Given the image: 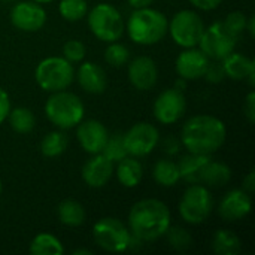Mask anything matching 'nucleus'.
Segmentation results:
<instances>
[{
    "mask_svg": "<svg viewBox=\"0 0 255 255\" xmlns=\"http://www.w3.org/2000/svg\"><path fill=\"white\" fill-rule=\"evenodd\" d=\"M170 223V209L158 199L139 200L128 212V230L140 242H152L164 236Z\"/></svg>",
    "mask_w": 255,
    "mask_h": 255,
    "instance_id": "nucleus-1",
    "label": "nucleus"
},
{
    "mask_svg": "<svg viewBox=\"0 0 255 255\" xmlns=\"http://www.w3.org/2000/svg\"><path fill=\"white\" fill-rule=\"evenodd\" d=\"M227 128L214 115H196L190 118L181 133V143L188 152L212 155L226 142Z\"/></svg>",
    "mask_w": 255,
    "mask_h": 255,
    "instance_id": "nucleus-2",
    "label": "nucleus"
},
{
    "mask_svg": "<svg viewBox=\"0 0 255 255\" xmlns=\"http://www.w3.org/2000/svg\"><path fill=\"white\" fill-rule=\"evenodd\" d=\"M169 21L166 15L152 7L134 9L127 19L126 30L130 39L139 45H154L167 33Z\"/></svg>",
    "mask_w": 255,
    "mask_h": 255,
    "instance_id": "nucleus-3",
    "label": "nucleus"
},
{
    "mask_svg": "<svg viewBox=\"0 0 255 255\" xmlns=\"http://www.w3.org/2000/svg\"><path fill=\"white\" fill-rule=\"evenodd\" d=\"M46 118L58 128L67 130L76 127L85 115V108L82 100L66 90L51 93L45 103Z\"/></svg>",
    "mask_w": 255,
    "mask_h": 255,
    "instance_id": "nucleus-4",
    "label": "nucleus"
},
{
    "mask_svg": "<svg viewBox=\"0 0 255 255\" xmlns=\"http://www.w3.org/2000/svg\"><path fill=\"white\" fill-rule=\"evenodd\" d=\"M34 79L43 91H61L73 82L75 67L64 57H46L36 66Z\"/></svg>",
    "mask_w": 255,
    "mask_h": 255,
    "instance_id": "nucleus-5",
    "label": "nucleus"
},
{
    "mask_svg": "<svg viewBox=\"0 0 255 255\" xmlns=\"http://www.w3.org/2000/svg\"><path fill=\"white\" fill-rule=\"evenodd\" d=\"M88 27L97 39L108 43L121 39L126 30L123 15L109 3H99L88 10Z\"/></svg>",
    "mask_w": 255,
    "mask_h": 255,
    "instance_id": "nucleus-6",
    "label": "nucleus"
},
{
    "mask_svg": "<svg viewBox=\"0 0 255 255\" xmlns=\"http://www.w3.org/2000/svg\"><path fill=\"white\" fill-rule=\"evenodd\" d=\"M94 242L106 253H124L130 247L131 233L118 218L106 217L99 220L93 227Z\"/></svg>",
    "mask_w": 255,
    "mask_h": 255,
    "instance_id": "nucleus-7",
    "label": "nucleus"
},
{
    "mask_svg": "<svg viewBox=\"0 0 255 255\" xmlns=\"http://www.w3.org/2000/svg\"><path fill=\"white\" fill-rule=\"evenodd\" d=\"M214 208V200L211 191L203 184H191L181 202H179V214L182 220L188 224H202L205 223Z\"/></svg>",
    "mask_w": 255,
    "mask_h": 255,
    "instance_id": "nucleus-8",
    "label": "nucleus"
},
{
    "mask_svg": "<svg viewBox=\"0 0 255 255\" xmlns=\"http://www.w3.org/2000/svg\"><path fill=\"white\" fill-rule=\"evenodd\" d=\"M203 30H205L203 19L197 12L190 9H184L175 13L173 18L169 21V27H167V31L170 33L172 39L176 42V45L182 48L197 46L203 34Z\"/></svg>",
    "mask_w": 255,
    "mask_h": 255,
    "instance_id": "nucleus-9",
    "label": "nucleus"
},
{
    "mask_svg": "<svg viewBox=\"0 0 255 255\" xmlns=\"http://www.w3.org/2000/svg\"><path fill=\"white\" fill-rule=\"evenodd\" d=\"M238 36H235L223 21L214 22L209 27H205L203 34L199 42V48L209 60L221 61L229 54H232L238 43Z\"/></svg>",
    "mask_w": 255,
    "mask_h": 255,
    "instance_id": "nucleus-10",
    "label": "nucleus"
},
{
    "mask_svg": "<svg viewBox=\"0 0 255 255\" xmlns=\"http://www.w3.org/2000/svg\"><path fill=\"white\" fill-rule=\"evenodd\" d=\"M123 139L128 155L145 157L157 148L160 142V133L157 127L149 123H137L131 126L126 134H123Z\"/></svg>",
    "mask_w": 255,
    "mask_h": 255,
    "instance_id": "nucleus-11",
    "label": "nucleus"
},
{
    "mask_svg": "<svg viewBox=\"0 0 255 255\" xmlns=\"http://www.w3.org/2000/svg\"><path fill=\"white\" fill-rule=\"evenodd\" d=\"M187 109V100L179 88H167L154 102V117L158 123L169 126L178 123Z\"/></svg>",
    "mask_w": 255,
    "mask_h": 255,
    "instance_id": "nucleus-12",
    "label": "nucleus"
},
{
    "mask_svg": "<svg viewBox=\"0 0 255 255\" xmlns=\"http://www.w3.org/2000/svg\"><path fill=\"white\" fill-rule=\"evenodd\" d=\"M10 22L21 31H37L46 22V12L36 1H19L10 10Z\"/></svg>",
    "mask_w": 255,
    "mask_h": 255,
    "instance_id": "nucleus-13",
    "label": "nucleus"
},
{
    "mask_svg": "<svg viewBox=\"0 0 255 255\" xmlns=\"http://www.w3.org/2000/svg\"><path fill=\"white\" fill-rule=\"evenodd\" d=\"M209 61L211 60L203 54L200 48H184V51L176 58L175 69L181 79L194 81L203 78Z\"/></svg>",
    "mask_w": 255,
    "mask_h": 255,
    "instance_id": "nucleus-14",
    "label": "nucleus"
},
{
    "mask_svg": "<svg viewBox=\"0 0 255 255\" xmlns=\"http://www.w3.org/2000/svg\"><path fill=\"white\" fill-rule=\"evenodd\" d=\"M76 137L81 148L94 155L103 151L105 143L109 137L108 128L97 120H82L76 128Z\"/></svg>",
    "mask_w": 255,
    "mask_h": 255,
    "instance_id": "nucleus-15",
    "label": "nucleus"
},
{
    "mask_svg": "<svg viewBox=\"0 0 255 255\" xmlns=\"http://www.w3.org/2000/svg\"><path fill=\"white\" fill-rule=\"evenodd\" d=\"M253 209L251 194L244 190H232L229 191L220 202L218 214L224 221L235 223L245 218Z\"/></svg>",
    "mask_w": 255,
    "mask_h": 255,
    "instance_id": "nucleus-16",
    "label": "nucleus"
},
{
    "mask_svg": "<svg viewBox=\"0 0 255 255\" xmlns=\"http://www.w3.org/2000/svg\"><path fill=\"white\" fill-rule=\"evenodd\" d=\"M128 79L131 85L140 91L151 90L158 79V67L151 57L140 55L128 64Z\"/></svg>",
    "mask_w": 255,
    "mask_h": 255,
    "instance_id": "nucleus-17",
    "label": "nucleus"
},
{
    "mask_svg": "<svg viewBox=\"0 0 255 255\" xmlns=\"http://www.w3.org/2000/svg\"><path fill=\"white\" fill-rule=\"evenodd\" d=\"M114 161H111L105 154H94L82 167V179L91 188L105 187L114 175Z\"/></svg>",
    "mask_w": 255,
    "mask_h": 255,
    "instance_id": "nucleus-18",
    "label": "nucleus"
},
{
    "mask_svg": "<svg viewBox=\"0 0 255 255\" xmlns=\"http://www.w3.org/2000/svg\"><path fill=\"white\" fill-rule=\"evenodd\" d=\"M75 78L78 79L79 87L90 94H102L108 85L105 70L97 63H93V61L82 63L78 67Z\"/></svg>",
    "mask_w": 255,
    "mask_h": 255,
    "instance_id": "nucleus-19",
    "label": "nucleus"
},
{
    "mask_svg": "<svg viewBox=\"0 0 255 255\" xmlns=\"http://www.w3.org/2000/svg\"><path fill=\"white\" fill-rule=\"evenodd\" d=\"M226 78H232L235 81H244L248 79L250 85H254L255 81V63L253 58L248 55L239 54V52H232L226 58L221 60Z\"/></svg>",
    "mask_w": 255,
    "mask_h": 255,
    "instance_id": "nucleus-20",
    "label": "nucleus"
},
{
    "mask_svg": "<svg viewBox=\"0 0 255 255\" xmlns=\"http://www.w3.org/2000/svg\"><path fill=\"white\" fill-rule=\"evenodd\" d=\"M114 172L117 173L118 182L126 188L137 187L143 176V167L140 161L137 160V157H131V155H127L123 160H120Z\"/></svg>",
    "mask_w": 255,
    "mask_h": 255,
    "instance_id": "nucleus-21",
    "label": "nucleus"
},
{
    "mask_svg": "<svg viewBox=\"0 0 255 255\" xmlns=\"http://www.w3.org/2000/svg\"><path fill=\"white\" fill-rule=\"evenodd\" d=\"M209 160H211V155H202V154H193V152H188L187 155H184L178 163L181 179H185L190 184H202V173Z\"/></svg>",
    "mask_w": 255,
    "mask_h": 255,
    "instance_id": "nucleus-22",
    "label": "nucleus"
},
{
    "mask_svg": "<svg viewBox=\"0 0 255 255\" xmlns=\"http://www.w3.org/2000/svg\"><path fill=\"white\" fill-rule=\"evenodd\" d=\"M212 250L217 255H236L242 250V242L232 230H217L212 238Z\"/></svg>",
    "mask_w": 255,
    "mask_h": 255,
    "instance_id": "nucleus-23",
    "label": "nucleus"
},
{
    "mask_svg": "<svg viewBox=\"0 0 255 255\" xmlns=\"http://www.w3.org/2000/svg\"><path fill=\"white\" fill-rule=\"evenodd\" d=\"M57 215H58V220L61 224L67 226V227H79L84 224L85 221V209L84 206L76 202V200H63L60 205H58V209H57Z\"/></svg>",
    "mask_w": 255,
    "mask_h": 255,
    "instance_id": "nucleus-24",
    "label": "nucleus"
},
{
    "mask_svg": "<svg viewBox=\"0 0 255 255\" xmlns=\"http://www.w3.org/2000/svg\"><path fill=\"white\" fill-rule=\"evenodd\" d=\"M152 178L161 187L176 185L181 181V172H179L178 163H175L169 158L158 160L152 169Z\"/></svg>",
    "mask_w": 255,
    "mask_h": 255,
    "instance_id": "nucleus-25",
    "label": "nucleus"
},
{
    "mask_svg": "<svg viewBox=\"0 0 255 255\" xmlns=\"http://www.w3.org/2000/svg\"><path fill=\"white\" fill-rule=\"evenodd\" d=\"M232 179V169L220 161L209 160L202 173V184L208 187H223Z\"/></svg>",
    "mask_w": 255,
    "mask_h": 255,
    "instance_id": "nucleus-26",
    "label": "nucleus"
},
{
    "mask_svg": "<svg viewBox=\"0 0 255 255\" xmlns=\"http://www.w3.org/2000/svg\"><path fill=\"white\" fill-rule=\"evenodd\" d=\"M28 251L33 255H61L64 253V247L54 235L39 233L30 242Z\"/></svg>",
    "mask_w": 255,
    "mask_h": 255,
    "instance_id": "nucleus-27",
    "label": "nucleus"
},
{
    "mask_svg": "<svg viewBox=\"0 0 255 255\" xmlns=\"http://www.w3.org/2000/svg\"><path fill=\"white\" fill-rule=\"evenodd\" d=\"M6 120L9 121L10 128L15 133H19V134L30 133L34 128V126H36V118H34L33 112L28 108H15V109H10Z\"/></svg>",
    "mask_w": 255,
    "mask_h": 255,
    "instance_id": "nucleus-28",
    "label": "nucleus"
},
{
    "mask_svg": "<svg viewBox=\"0 0 255 255\" xmlns=\"http://www.w3.org/2000/svg\"><path fill=\"white\" fill-rule=\"evenodd\" d=\"M67 148V137L63 131H49L40 140V152L43 157H60Z\"/></svg>",
    "mask_w": 255,
    "mask_h": 255,
    "instance_id": "nucleus-29",
    "label": "nucleus"
},
{
    "mask_svg": "<svg viewBox=\"0 0 255 255\" xmlns=\"http://www.w3.org/2000/svg\"><path fill=\"white\" fill-rule=\"evenodd\" d=\"M60 15L67 21H79L88 13L87 0H61L58 4Z\"/></svg>",
    "mask_w": 255,
    "mask_h": 255,
    "instance_id": "nucleus-30",
    "label": "nucleus"
},
{
    "mask_svg": "<svg viewBox=\"0 0 255 255\" xmlns=\"http://www.w3.org/2000/svg\"><path fill=\"white\" fill-rule=\"evenodd\" d=\"M130 58V52L128 48L120 42H109V46L105 51V60L108 64L114 66V67H121L124 64H127Z\"/></svg>",
    "mask_w": 255,
    "mask_h": 255,
    "instance_id": "nucleus-31",
    "label": "nucleus"
},
{
    "mask_svg": "<svg viewBox=\"0 0 255 255\" xmlns=\"http://www.w3.org/2000/svg\"><path fill=\"white\" fill-rule=\"evenodd\" d=\"M102 154H105L114 163H118L120 160H123L124 157H127L128 154L126 151V146H124L123 134L117 133L114 136H109L108 140H106V143H105V148H103Z\"/></svg>",
    "mask_w": 255,
    "mask_h": 255,
    "instance_id": "nucleus-32",
    "label": "nucleus"
},
{
    "mask_svg": "<svg viewBox=\"0 0 255 255\" xmlns=\"http://www.w3.org/2000/svg\"><path fill=\"white\" fill-rule=\"evenodd\" d=\"M166 236H167L169 245L176 251H185L193 244L191 235L188 233V230L182 227H169V230L166 232Z\"/></svg>",
    "mask_w": 255,
    "mask_h": 255,
    "instance_id": "nucleus-33",
    "label": "nucleus"
},
{
    "mask_svg": "<svg viewBox=\"0 0 255 255\" xmlns=\"http://www.w3.org/2000/svg\"><path fill=\"white\" fill-rule=\"evenodd\" d=\"M85 54H87V49H85V45L81 40L70 39L63 45V57L67 61H70L72 64L81 63L84 60Z\"/></svg>",
    "mask_w": 255,
    "mask_h": 255,
    "instance_id": "nucleus-34",
    "label": "nucleus"
},
{
    "mask_svg": "<svg viewBox=\"0 0 255 255\" xmlns=\"http://www.w3.org/2000/svg\"><path fill=\"white\" fill-rule=\"evenodd\" d=\"M223 24L235 34V36H241L242 31H245V27H247V16L239 12V10H235V12H230L226 19L223 21Z\"/></svg>",
    "mask_w": 255,
    "mask_h": 255,
    "instance_id": "nucleus-35",
    "label": "nucleus"
},
{
    "mask_svg": "<svg viewBox=\"0 0 255 255\" xmlns=\"http://www.w3.org/2000/svg\"><path fill=\"white\" fill-rule=\"evenodd\" d=\"M203 78L212 84H218L221 82L224 78H226V73H224V67H223V63L218 61V60H212L209 61L208 64V69L203 75Z\"/></svg>",
    "mask_w": 255,
    "mask_h": 255,
    "instance_id": "nucleus-36",
    "label": "nucleus"
},
{
    "mask_svg": "<svg viewBox=\"0 0 255 255\" xmlns=\"http://www.w3.org/2000/svg\"><path fill=\"white\" fill-rule=\"evenodd\" d=\"M244 115L250 121V124H254L255 121V93L251 91L244 103Z\"/></svg>",
    "mask_w": 255,
    "mask_h": 255,
    "instance_id": "nucleus-37",
    "label": "nucleus"
},
{
    "mask_svg": "<svg viewBox=\"0 0 255 255\" xmlns=\"http://www.w3.org/2000/svg\"><path fill=\"white\" fill-rule=\"evenodd\" d=\"M10 111V100L7 93L0 87V124L7 118V114Z\"/></svg>",
    "mask_w": 255,
    "mask_h": 255,
    "instance_id": "nucleus-38",
    "label": "nucleus"
},
{
    "mask_svg": "<svg viewBox=\"0 0 255 255\" xmlns=\"http://www.w3.org/2000/svg\"><path fill=\"white\" fill-rule=\"evenodd\" d=\"M191 4H194L197 9H202V10H212V9H217L223 0H188Z\"/></svg>",
    "mask_w": 255,
    "mask_h": 255,
    "instance_id": "nucleus-39",
    "label": "nucleus"
},
{
    "mask_svg": "<svg viewBox=\"0 0 255 255\" xmlns=\"http://www.w3.org/2000/svg\"><path fill=\"white\" fill-rule=\"evenodd\" d=\"M242 190L247 191L248 194H253L255 191V173L251 170L245 178H244V184H242Z\"/></svg>",
    "mask_w": 255,
    "mask_h": 255,
    "instance_id": "nucleus-40",
    "label": "nucleus"
},
{
    "mask_svg": "<svg viewBox=\"0 0 255 255\" xmlns=\"http://www.w3.org/2000/svg\"><path fill=\"white\" fill-rule=\"evenodd\" d=\"M164 151H166L167 154H170V155L176 154V152L179 151V142H178L175 137L166 139V142H164Z\"/></svg>",
    "mask_w": 255,
    "mask_h": 255,
    "instance_id": "nucleus-41",
    "label": "nucleus"
},
{
    "mask_svg": "<svg viewBox=\"0 0 255 255\" xmlns=\"http://www.w3.org/2000/svg\"><path fill=\"white\" fill-rule=\"evenodd\" d=\"M128 1V4L133 7V9H140V7H148V6H151V3L154 1V0H127Z\"/></svg>",
    "mask_w": 255,
    "mask_h": 255,
    "instance_id": "nucleus-42",
    "label": "nucleus"
},
{
    "mask_svg": "<svg viewBox=\"0 0 255 255\" xmlns=\"http://www.w3.org/2000/svg\"><path fill=\"white\" fill-rule=\"evenodd\" d=\"M245 30H248L250 36H251V37H254V34H255V18L254 16H250V19H247V27H245Z\"/></svg>",
    "mask_w": 255,
    "mask_h": 255,
    "instance_id": "nucleus-43",
    "label": "nucleus"
},
{
    "mask_svg": "<svg viewBox=\"0 0 255 255\" xmlns=\"http://www.w3.org/2000/svg\"><path fill=\"white\" fill-rule=\"evenodd\" d=\"M81 254L90 255L91 254V251H90V250H75V251H73V255H81Z\"/></svg>",
    "mask_w": 255,
    "mask_h": 255,
    "instance_id": "nucleus-44",
    "label": "nucleus"
},
{
    "mask_svg": "<svg viewBox=\"0 0 255 255\" xmlns=\"http://www.w3.org/2000/svg\"><path fill=\"white\" fill-rule=\"evenodd\" d=\"M31 1H36V3H49L52 0H31Z\"/></svg>",
    "mask_w": 255,
    "mask_h": 255,
    "instance_id": "nucleus-45",
    "label": "nucleus"
},
{
    "mask_svg": "<svg viewBox=\"0 0 255 255\" xmlns=\"http://www.w3.org/2000/svg\"><path fill=\"white\" fill-rule=\"evenodd\" d=\"M1 190H3V185H1V181H0V194H1Z\"/></svg>",
    "mask_w": 255,
    "mask_h": 255,
    "instance_id": "nucleus-46",
    "label": "nucleus"
}]
</instances>
